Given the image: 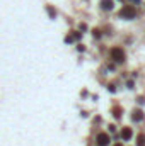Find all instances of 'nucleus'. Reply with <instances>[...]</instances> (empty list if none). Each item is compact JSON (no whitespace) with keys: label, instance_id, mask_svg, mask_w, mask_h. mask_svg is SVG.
Masks as SVG:
<instances>
[{"label":"nucleus","instance_id":"obj_1","mask_svg":"<svg viewBox=\"0 0 145 146\" xmlns=\"http://www.w3.org/2000/svg\"><path fill=\"white\" fill-rule=\"evenodd\" d=\"M119 15H121L123 19H133V17L137 15V9H135L133 5H125V7L119 10Z\"/></svg>","mask_w":145,"mask_h":146},{"label":"nucleus","instance_id":"obj_2","mask_svg":"<svg viewBox=\"0 0 145 146\" xmlns=\"http://www.w3.org/2000/svg\"><path fill=\"white\" fill-rule=\"evenodd\" d=\"M111 58L116 61V63H123L125 61V51L121 48H113L111 49Z\"/></svg>","mask_w":145,"mask_h":146},{"label":"nucleus","instance_id":"obj_3","mask_svg":"<svg viewBox=\"0 0 145 146\" xmlns=\"http://www.w3.org/2000/svg\"><path fill=\"white\" fill-rule=\"evenodd\" d=\"M96 141H97L99 146H108L109 145V134H106V133H99L97 138H96Z\"/></svg>","mask_w":145,"mask_h":146},{"label":"nucleus","instance_id":"obj_4","mask_svg":"<svg viewBox=\"0 0 145 146\" xmlns=\"http://www.w3.org/2000/svg\"><path fill=\"white\" fill-rule=\"evenodd\" d=\"M132 136H133V131H132L130 127H123V131H121V139L128 141V139H132Z\"/></svg>","mask_w":145,"mask_h":146},{"label":"nucleus","instance_id":"obj_5","mask_svg":"<svg viewBox=\"0 0 145 146\" xmlns=\"http://www.w3.org/2000/svg\"><path fill=\"white\" fill-rule=\"evenodd\" d=\"M132 119L135 121V122H140L142 119H144V112L138 109V110H133V114H132Z\"/></svg>","mask_w":145,"mask_h":146},{"label":"nucleus","instance_id":"obj_6","mask_svg":"<svg viewBox=\"0 0 145 146\" xmlns=\"http://www.w3.org/2000/svg\"><path fill=\"white\" fill-rule=\"evenodd\" d=\"M103 10H113V0H101Z\"/></svg>","mask_w":145,"mask_h":146},{"label":"nucleus","instance_id":"obj_7","mask_svg":"<svg viewBox=\"0 0 145 146\" xmlns=\"http://www.w3.org/2000/svg\"><path fill=\"white\" fill-rule=\"evenodd\" d=\"M79 37H80V34H79V33H72L70 36H67V37H65V41H67V42H72V41L79 39Z\"/></svg>","mask_w":145,"mask_h":146},{"label":"nucleus","instance_id":"obj_8","mask_svg":"<svg viewBox=\"0 0 145 146\" xmlns=\"http://www.w3.org/2000/svg\"><path fill=\"white\" fill-rule=\"evenodd\" d=\"M137 146H145V134H138L137 136Z\"/></svg>","mask_w":145,"mask_h":146},{"label":"nucleus","instance_id":"obj_9","mask_svg":"<svg viewBox=\"0 0 145 146\" xmlns=\"http://www.w3.org/2000/svg\"><path fill=\"white\" fill-rule=\"evenodd\" d=\"M113 112H114V114H113L114 117H119V115H121V109H119V107H114V109H113Z\"/></svg>","mask_w":145,"mask_h":146},{"label":"nucleus","instance_id":"obj_10","mask_svg":"<svg viewBox=\"0 0 145 146\" xmlns=\"http://www.w3.org/2000/svg\"><path fill=\"white\" fill-rule=\"evenodd\" d=\"M48 12H50V15H51V17H55V10H53L51 7H48Z\"/></svg>","mask_w":145,"mask_h":146},{"label":"nucleus","instance_id":"obj_11","mask_svg":"<svg viewBox=\"0 0 145 146\" xmlns=\"http://www.w3.org/2000/svg\"><path fill=\"white\" fill-rule=\"evenodd\" d=\"M114 146H123V145H121V143H116V145H114Z\"/></svg>","mask_w":145,"mask_h":146}]
</instances>
